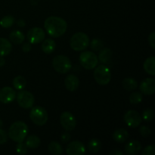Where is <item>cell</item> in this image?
<instances>
[{"instance_id":"1","label":"cell","mask_w":155,"mask_h":155,"mask_svg":"<svg viewBox=\"0 0 155 155\" xmlns=\"http://www.w3.org/2000/svg\"><path fill=\"white\" fill-rule=\"evenodd\" d=\"M44 27L50 36L58 38L64 34L68 28V24L63 18L50 16L45 21Z\"/></svg>"},{"instance_id":"2","label":"cell","mask_w":155,"mask_h":155,"mask_svg":"<svg viewBox=\"0 0 155 155\" xmlns=\"http://www.w3.org/2000/svg\"><path fill=\"white\" fill-rule=\"evenodd\" d=\"M28 127L27 124L23 121H17L9 128L8 136L14 142H21L26 139Z\"/></svg>"},{"instance_id":"3","label":"cell","mask_w":155,"mask_h":155,"mask_svg":"<svg viewBox=\"0 0 155 155\" xmlns=\"http://www.w3.org/2000/svg\"><path fill=\"white\" fill-rule=\"evenodd\" d=\"M71 47L77 51H83L86 49L89 44V38L87 34L83 32L74 33L70 41Z\"/></svg>"},{"instance_id":"4","label":"cell","mask_w":155,"mask_h":155,"mask_svg":"<svg viewBox=\"0 0 155 155\" xmlns=\"http://www.w3.org/2000/svg\"><path fill=\"white\" fill-rule=\"evenodd\" d=\"M94 78L95 81L101 86H105L111 80V73L110 69L105 65H99L94 71Z\"/></svg>"},{"instance_id":"5","label":"cell","mask_w":155,"mask_h":155,"mask_svg":"<svg viewBox=\"0 0 155 155\" xmlns=\"http://www.w3.org/2000/svg\"><path fill=\"white\" fill-rule=\"evenodd\" d=\"M30 118L32 122L37 126H43L48 121V113L46 110L40 106L32 108L30 113Z\"/></svg>"},{"instance_id":"6","label":"cell","mask_w":155,"mask_h":155,"mask_svg":"<svg viewBox=\"0 0 155 155\" xmlns=\"http://www.w3.org/2000/svg\"><path fill=\"white\" fill-rule=\"evenodd\" d=\"M52 66L57 72L60 74H66L71 71L72 64H71V61L69 58L60 54V55L55 56L53 58Z\"/></svg>"},{"instance_id":"7","label":"cell","mask_w":155,"mask_h":155,"mask_svg":"<svg viewBox=\"0 0 155 155\" xmlns=\"http://www.w3.org/2000/svg\"><path fill=\"white\" fill-rule=\"evenodd\" d=\"M80 63L85 69L92 70L98 64V59L92 51H83L80 55Z\"/></svg>"},{"instance_id":"8","label":"cell","mask_w":155,"mask_h":155,"mask_svg":"<svg viewBox=\"0 0 155 155\" xmlns=\"http://www.w3.org/2000/svg\"><path fill=\"white\" fill-rule=\"evenodd\" d=\"M34 97L31 92L26 90H21L17 95V101L20 107L24 109L31 108L34 104Z\"/></svg>"},{"instance_id":"9","label":"cell","mask_w":155,"mask_h":155,"mask_svg":"<svg viewBox=\"0 0 155 155\" xmlns=\"http://www.w3.org/2000/svg\"><path fill=\"white\" fill-rule=\"evenodd\" d=\"M60 122L62 127L67 131H72L77 126L75 117L69 111H64L61 114Z\"/></svg>"},{"instance_id":"10","label":"cell","mask_w":155,"mask_h":155,"mask_svg":"<svg viewBox=\"0 0 155 155\" xmlns=\"http://www.w3.org/2000/svg\"><path fill=\"white\" fill-rule=\"evenodd\" d=\"M142 117L136 110H130L124 115V121L128 127L136 128L142 123Z\"/></svg>"},{"instance_id":"11","label":"cell","mask_w":155,"mask_h":155,"mask_svg":"<svg viewBox=\"0 0 155 155\" xmlns=\"http://www.w3.org/2000/svg\"><path fill=\"white\" fill-rule=\"evenodd\" d=\"M27 39L32 44H37L45 39V33L42 28L33 27L27 32Z\"/></svg>"},{"instance_id":"12","label":"cell","mask_w":155,"mask_h":155,"mask_svg":"<svg viewBox=\"0 0 155 155\" xmlns=\"http://www.w3.org/2000/svg\"><path fill=\"white\" fill-rule=\"evenodd\" d=\"M66 152L69 155H83L86 153V148L80 141H74L68 145Z\"/></svg>"},{"instance_id":"13","label":"cell","mask_w":155,"mask_h":155,"mask_svg":"<svg viewBox=\"0 0 155 155\" xmlns=\"http://www.w3.org/2000/svg\"><path fill=\"white\" fill-rule=\"evenodd\" d=\"M16 98V92L12 88L5 86L0 90V101L3 104L12 102Z\"/></svg>"},{"instance_id":"14","label":"cell","mask_w":155,"mask_h":155,"mask_svg":"<svg viewBox=\"0 0 155 155\" xmlns=\"http://www.w3.org/2000/svg\"><path fill=\"white\" fill-rule=\"evenodd\" d=\"M141 92L145 95H151L155 92V80L153 78H147L141 83L139 86Z\"/></svg>"},{"instance_id":"15","label":"cell","mask_w":155,"mask_h":155,"mask_svg":"<svg viewBox=\"0 0 155 155\" xmlns=\"http://www.w3.org/2000/svg\"><path fill=\"white\" fill-rule=\"evenodd\" d=\"M80 81L77 76L74 74H70L67 76L64 80V85L66 89L70 92H74L77 90L79 87Z\"/></svg>"},{"instance_id":"16","label":"cell","mask_w":155,"mask_h":155,"mask_svg":"<svg viewBox=\"0 0 155 155\" xmlns=\"http://www.w3.org/2000/svg\"><path fill=\"white\" fill-rule=\"evenodd\" d=\"M142 149V145L137 140H131L125 145V152L129 155H136Z\"/></svg>"},{"instance_id":"17","label":"cell","mask_w":155,"mask_h":155,"mask_svg":"<svg viewBox=\"0 0 155 155\" xmlns=\"http://www.w3.org/2000/svg\"><path fill=\"white\" fill-rule=\"evenodd\" d=\"M12 45L10 41L5 38H0V56H6L10 54Z\"/></svg>"},{"instance_id":"18","label":"cell","mask_w":155,"mask_h":155,"mask_svg":"<svg viewBox=\"0 0 155 155\" xmlns=\"http://www.w3.org/2000/svg\"><path fill=\"white\" fill-rule=\"evenodd\" d=\"M113 139L119 143H124L129 139V133L124 129H118L113 134Z\"/></svg>"},{"instance_id":"19","label":"cell","mask_w":155,"mask_h":155,"mask_svg":"<svg viewBox=\"0 0 155 155\" xmlns=\"http://www.w3.org/2000/svg\"><path fill=\"white\" fill-rule=\"evenodd\" d=\"M154 64H155V58L154 56H151V57L148 58L144 62V69L145 71L148 73V74L151 76H154L155 74V69H154Z\"/></svg>"},{"instance_id":"20","label":"cell","mask_w":155,"mask_h":155,"mask_svg":"<svg viewBox=\"0 0 155 155\" xmlns=\"http://www.w3.org/2000/svg\"><path fill=\"white\" fill-rule=\"evenodd\" d=\"M55 42L51 39H44L42 44V50L43 51V52L46 53V54H51V52H53L55 49Z\"/></svg>"},{"instance_id":"21","label":"cell","mask_w":155,"mask_h":155,"mask_svg":"<svg viewBox=\"0 0 155 155\" xmlns=\"http://www.w3.org/2000/svg\"><path fill=\"white\" fill-rule=\"evenodd\" d=\"M9 39L11 42L15 44H21L24 41L25 36L24 33L20 30H14L9 35Z\"/></svg>"},{"instance_id":"22","label":"cell","mask_w":155,"mask_h":155,"mask_svg":"<svg viewBox=\"0 0 155 155\" xmlns=\"http://www.w3.org/2000/svg\"><path fill=\"white\" fill-rule=\"evenodd\" d=\"M25 144L27 148H30V149H35V148H39L41 144V141L38 136L32 135L27 138Z\"/></svg>"},{"instance_id":"23","label":"cell","mask_w":155,"mask_h":155,"mask_svg":"<svg viewBox=\"0 0 155 155\" xmlns=\"http://www.w3.org/2000/svg\"><path fill=\"white\" fill-rule=\"evenodd\" d=\"M112 52L111 50L108 48H103L102 50H101L98 54V59L101 62L102 64H107L110 60V58H111Z\"/></svg>"},{"instance_id":"24","label":"cell","mask_w":155,"mask_h":155,"mask_svg":"<svg viewBox=\"0 0 155 155\" xmlns=\"http://www.w3.org/2000/svg\"><path fill=\"white\" fill-rule=\"evenodd\" d=\"M123 86L127 91H134L137 89L138 83L136 80L133 78H126L122 82Z\"/></svg>"},{"instance_id":"25","label":"cell","mask_w":155,"mask_h":155,"mask_svg":"<svg viewBox=\"0 0 155 155\" xmlns=\"http://www.w3.org/2000/svg\"><path fill=\"white\" fill-rule=\"evenodd\" d=\"M101 148V143L98 139H93L88 143V149L92 154L98 152Z\"/></svg>"},{"instance_id":"26","label":"cell","mask_w":155,"mask_h":155,"mask_svg":"<svg viewBox=\"0 0 155 155\" xmlns=\"http://www.w3.org/2000/svg\"><path fill=\"white\" fill-rule=\"evenodd\" d=\"M26 85H27V81L22 76H18L14 78L13 86L17 90H22L25 88Z\"/></svg>"},{"instance_id":"27","label":"cell","mask_w":155,"mask_h":155,"mask_svg":"<svg viewBox=\"0 0 155 155\" xmlns=\"http://www.w3.org/2000/svg\"><path fill=\"white\" fill-rule=\"evenodd\" d=\"M48 149L51 154L54 155L61 154L63 153V148L61 145L57 142H50L48 146Z\"/></svg>"},{"instance_id":"28","label":"cell","mask_w":155,"mask_h":155,"mask_svg":"<svg viewBox=\"0 0 155 155\" xmlns=\"http://www.w3.org/2000/svg\"><path fill=\"white\" fill-rule=\"evenodd\" d=\"M14 23H15V18L11 15H8V16L4 17L0 21V25L4 28H8L13 25Z\"/></svg>"},{"instance_id":"29","label":"cell","mask_w":155,"mask_h":155,"mask_svg":"<svg viewBox=\"0 0 155 155\" xmlns=\"http://www.w3.org/2000/svg\"><path fill=\"white\" fill-rule=\"evenodd\" d=\"M142 98H143V97H142V94L141 92H133L130 96V101L131 104H137L142 102Z\"/></svg>"},{"instance_id":"30","label":"cell","mask_w":155,"mask_h":155,"mask_svg":"<svg viewBox=\"0 0 155 155\" xmlns=\"http://www.w3.org/2000/svg\"><path fill=\"white\" fill-rule=\"evenodd\" d=\"M154 112L152 109L147 108L142 113V118L146 122H150L154 119Z\"/></svg>"},{"instance_id":"31","label":"cell","mask_w":155,"mask_h":155,"mask_svg":"<svg viewBox=\"0 0 155 155\" xmlns=\"http://www.w3.org/2000/svg\"><path fill=\"white\" fill-rule=\"evenodd\" d=\"M104 46V42L99 39H94L90 43V47L94 51H99Z\"/></svg>"},{"instance_id":"32","label":"cell","mask_w":155,"mask_h":155,"mask_svg":"<svg viewBox=\"0 0 155 155\" xmlns=\"http://www.w3.org/2000/svg\"><path fill=\"white\" fill-rule=\"evenodd\" d=\"M18 145L16 146V151L19 154H26L28 151V148L26 145V144L23 143V142H18Z\"/></svg>"},{"instance_id":"33","label":"cell","mask_w":155,"mask_h":155,"mask_svg":"<svg viewBox=\"0 0 155 155\" xmlns=\"http://www.w3.org/2000/svg\"><path fill=\"white\" fill-rule=\"evenodd\" d=\"M139 133H140L141 136H143V137L146 138L149 136L151 133V130H150L149 127H146V126H142V127L139 128Z\"/></svg>"},{"instance_id":"34","label":"cell","mask_w":155,"mask_h":155,"mask_svg":"<svg viewBox=\"0 0 155 155\" xmlns=\"http://www.w3.org/2000/svg\"><path fill=\"white\" fill-rule=\"evenodd\" d=\"M155 154V146L154 145H151L147 146L142 151V155H154Z\"/></svg>"},{"instance_id":"35","label":"cell","mask_w":155,"mask_h":155,"mask_svg":"<svg viewBox=\"0 0 155 155\" xmlns=\"http://www.w3.org/2000/svg\"><path fill=\"white\" fill-rule=\"evenodd\" d=\"M8 135L4 130L0 128V145H3L7 142Z\"/></svg>"},{"instance_id":"36","label":"cell","mask_w":155,"mask_h":155,"mask_svg":"<svg viewBox=\"0 0 155 155\" xmlns=\"http://www.w3.org/2000/svg\"><path fill=\"white\" fill-rule=\"evenodd\" d=\"M148 42H149V44L151 45V46L152 47V48H155V33L153 32V33H151V35L148 37Z\"/></svg>"},{"instance_id":"37","label":"cell","mask_w":155,"mask_h":155,"mask_svg":"<svg viewBox=\"0 0 155 155\" xmlns=\"http://www.w3.org/2000/svg\"><path fill=\"white\" fill-rule=\"evenodd\" d=\"M70 139H71V135L69 134V133H64L62 134L61 137V141L63 142H68V141L70 140Z\"/></svg>"},{"instance_id":"38","label":"cell","mask_w":155,"mask_h":155,"mask_svg":"<svg viewBox=\"0 0 155 155\" xmlns=\"http://www.w3.org/2000/svg\"><path fill=\"white\" fill-rule=\"evenodd\" d=\"M22 50L24 52H29L31 50V45L30 43H24L22 46Z\"/></svg>"},{"instance_id":"39","label":"cell","mask_w":155,"mask_h":155,"mask_svg":"<svg viewBox=\"0 0 155 155\" xmlns=\"http://www.w3.org/2000/svg\"><path fill=\"white\" fill-rule=\"evenodd\" d=\"M123 154H124V152L120 151V150L118 149H115L110 152V155H123Z\"/></svg>"},{"instance_id":"40","label":"cell","mask_w":155,"mask_h":155,"mask_svg":"<svg viewBox=\"0 0 155 155\" xmlns=\"http://www.w3.org/2000/svg\"><path fill=\"white\" fill-rule=\"evenodd\" d=\"M18 25L21 27H24V26H25V22H24V20H19V21H18Z\"/></svg>"},{"instance_id":"41","label":"cell","mask_w":155,"mask_h":155,"mask_svg":"<svg viewBox=\"0 0 155 155\" xmlns=\"http://www.w3.org/2000/svg\"><path fill=\"white\" fill-rule=\"evenodd\" d=\"M5 63V60L4 59V58L2 56H0V67H2Z\"/></svg>"},{"instance_id":"42","label":"cell","mask_w":155,"mask_h":155,"mask_svg":"<svg viewBox=\"0 0 155 155\" xmlns=\"http://www.w3.org/2000/svg\"><path fill=\"white\" fill-rule=\"evenodd\" d=\"M2 125H3L2 120H0V128H1V127H2Z\"/></svg>"}]
</instances>
